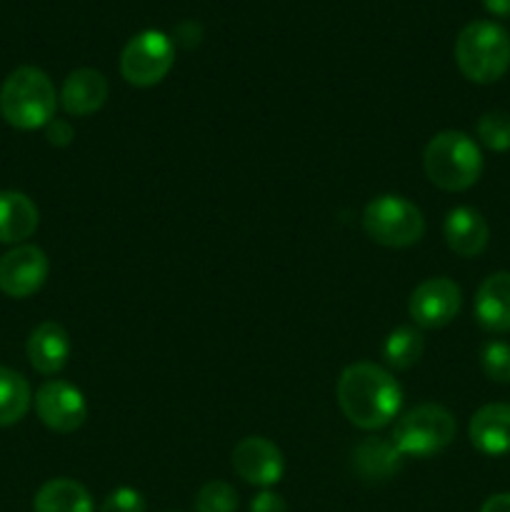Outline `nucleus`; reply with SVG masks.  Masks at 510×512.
<instances>
[{"instance_id": "obj_1", "label": "nucleus", "mask_w": 510, "mask_h": 512, "mask_svg": "<svg viewBox=\"0 0 510 512\" xmlns=\"http://www.w3.org/2000/svg\"><path fill=\"white\" fill-rule=\"evenodd\" d=\"M335 398L350 425L360 430H380L398 418L403 388L383 365L363 360L340 373Z\"/></svg>"}, {"instance_id": "obj_2", "label": "nucleus", "mask_w": 510, "mask_h": 512, "mask_svg": "<svg viewBox=\"0 0 510 512\" xmlns=\"http://www.w3.org/2000/svg\"><path fill=\"white\" fill-rule=\"evenodd\" d=\"M58 93L53 80L35 65L15 68L0 85V115L18 130L45 128L55 118Z\"/></svg>"}, {"instance_id": "obj_3", "label": "nucleus", "mask_w": 510, "mask_h": 512, "mask_svg": "<svg viewBox=\"0 0 510 512\" xmlns=\"http://www.w3.org/2000/svg\"><path fill=\"white\" fill-rule=\"evenodd\" d=\"M423 170L435 188L463 193L478 183L483 173V153L470 135L460 130H443L425 145Z\"/></svg>"}, {"instance_id": "obj_4", "label": "nucleus", "mask_w": 510, "mask_h": 512, "mask_svg": "<svg viewBox=\"0 0 510 512\" xmlns=\"http://www.w3.org/2000/svg\"><path fill=\"white\" fill-rule=\"evenodd\" d=\"M455 63L470 83H495L510 68V35L493 20H473L455 38Z\"/></svg>"}, {"instance_id": "obj_5", "label": "nucleus", "mask_w": 510, "mask_h": 512, "mask_svg": "<svg viewBox=\"0 0 510 512\" xmlns=\"http://www.w3.org/2000/svg\"><path fill=\"white\" fill-rule=\"evenodd\" d=\"M453 413L438 403L415 405L395 420L390 440L403 453V458H430L448 448L455 438Z\"/></svg>"}, {"instance_id": "obj_6", "label": "nucleus", "mask_w": 510, "mask_h": 512, "mask_svg": "<svg viewBox=\"0 0 510 512\" xmlns=\"http://www.w3.org/2000/svg\"><path fill=\"white\" fill-rule=\"evenodd\" d=\"M363 230L385 248H410L425 235V218L403 195H378L363 210Z\"/></svg>"}, {"instance_id": "obj_7", "label": "nucleus", "mask_w": 510, "mask_h": 512, "mask_svg": "<svg viewBox=\"0 0 510 512\" xmlns=\"http://www.w3.org/2000/svg\"><path fill=\"white\" fill-rule=\"evenodd\" d=\"M175 63V45L160 30H143L125 43L120 53V75L135 88L158 85Z\"/></svg>"}, {"instance_id": "obj_8", "label": "nucleus", "mask_w": 510, "mask_h": 512, "mask_svg": "<svg viewBox=\"0 0 510 512\" xmlns=\"http://www.w3.org/2000/svg\"><path fill=\"white\" fill-rule=\"evenodd\" d=\"M40 423L53 433H75L88 420V403L75 385L65 380H48L33 398Z\"/></svg>"}, {"instance_id": "obj_9", "label": "nucleus", "mask_w": 510, "mask_h": 512, "mask_svg": "<svg viewBox=\"0 0 510 512\" xmlns=\"http://www.w3.org/2000/svg\"><path fill=\"white\" fill-rule=\"evenodd\" d=\"M463 305V295L455 280L428 278L410 293L408 313L418 328L438 330L453 323Z\"/></svg>"}, {"instance_id": "obj_10", "label": "nucleus", "mask_w": 510, "mask_h": 512, "mask_svg": "<svg viewBox=\"0 0 510 512\" xmlns=\"http://www.w3.org/2000/svg\"><path fill=\"white\" fill-rule=\"evenodd\" d=\"M48 273V255L38 245H15L0 258V290L15 300L30 298L43 288Z\"/></svg>"}, {"instance_id": "obj_11", "label": "nucleus", "mask_w": 510, "mask_h": 512, "mask_svg": "<svg viewBox=\"0 0 510 512\" xmlns=\"http://www.w3.org/2000/svg\"><path fill=\"white\" fill-rule=\"evenodd\" d=\"M233 470L248 485L268 490L283 480L285 458L273 440L248 435L233 448Z\"/></svg>"}, {"instance_id": "obj_12", "label": "nucleus", "mask_w": 510, "mask_h": 512, "mask_svg": "<svg viewBox=\"0 0 510 512\" xmlns=\"http://www.w3.org/2000/svg\"><path fill=\"white\" fill-rule=\"evenodd\" d=\"M110 93L108 78L95 68H78L65 78L60 88V105L73 118H88L98 113Z\"/></svg>"}, {"instance_id": "obj_13", "label": "nucleus", "mask_w": 510, "mask_h": 512, "mask_svg": "<svg viewBox=\"0 0 510 512\" xmlns=\"http://www.w3.org/2000/svg\"><path fill=\"white\" fill-rule=\"evenodd\" d=\"M468 438L478 453L498 458L510 453V405L490 403L475 410L468 425Z\"/></svg>"}, {"instance_id": "obj_14", "label": "nucleus", "mask_w": 510, "mask_h": 512, "mask_svg": "<svg viewBox=\"0 0 510 512\" xmlns=\"http://www.w3.org/2000/svg\"><path fill=\"white\" fill-rule=\"evenodd\" d=\"M350 465L365 483H385L400 473L403 453L395 448L393 440L363 438L350 453Z\"/></svg>"}, {"instance_id": "obj_15", "label": "nucleus", "mask_w": 510, "mask_h": 512, "mask_svg": "<svg viewBox=\"0 0 510 512\" xmlns=\"http://www.w3.org/2000/svg\"><path fill=\"white\" fill-rule=\"evenodd\" d=\"M443 235L445 243H448V248L455 255H460V258H475V255H480L488 248L490 228L478 210L468 208V205H460V208H453L445 215Z\"/></svg>"}, {"instance_id": "obj_16", "label": "nucleus", "mask_w": 510, "mask_h": 512, "mask_svg": "<svg viewBox=\"0 0 510 512\" xmlns=\"http://www.w3.org/2000/svg\"><path fill=\"white\" fill-rule=\"evenodd\" d=\"M73 343L68 330L60 323L45 320L30 333L28 338V360L40 375H55L68 365Z\"/></svg>"}, {"instance_id": "obj_17", "label": "nucleus", "mask_w": 510, "mask_h": 512, "mask_svg": "<svg viewBox=\"0 0 510 512\" xmlns=\"http://www.w3.org/2000/svg\"><path fill=\"white\" fill-rule=\"evenodd\" d=\"M475 320L488 333H510V273H493L480 283Z\"/></svg>"}, {"instance_id": "obj_18", "label": "nucleus", "mask_w": 510, "mask_h": 512, "mask_svg": "<svg viewBox=\"0 0 510 512\" xmlns=\"http://www.w3.org/2000/svg\"><path fill=\"white\" fill-rule=\"evenodd\" d=\"M40 213L33 200L18 190H0V243L15 245L38 230Z\"/></svg>"}, {"instance_id": "obj_19", "label": "nucleus", "mask_w": 510, "mask_h": 512, "mask_svg": "<svg viewBox=\"0 0 510 512\" xmlns=\"http://www.w3.org/2000/svg\"><path fill=\"white\" fill-rule=\"evenodd\" d=\"M35 512H93V498L78 480L55 478L40 485L33 498Z\"/></svg>"}, {"instance_id": "obj_20", "label": "nucleus", "mask_w": 510, "mask_h": 512, "mask_svg": "<svg viewBox=\"0 0 510 512\" xmlns=\"http://www.w3.org/2000/svg\"><path fill=\"white\" fill-rule=\"evenodd\" d=\"M33 403L28 380L15 370L0 365V428L20 423Z\"/></svg>"}, {"instance_id": "obj_21", "label": "nucleus", "mask_w": 510, "mask_h": 512, "mask_svg": "<svg viewBox=\"0 0 510 512\" xmlns=\"http://www.w3.org/2000/svg\"><path fill=\"white\" fill-rule=\"evenodd\" d=\"M423 350H425L423 333L403 325V328H395L393 333L385 338L383 358L390 368L410 370L420 358H423Z\"/></svg>"}, {"instance_id": "obj_22", "label": "nucleus", "mask_w": 510, "mask_h": 512, "mask_svg": "<svg viewBox=\"0 0 510 512\" xmlns=\"http://www.w3.org/2000/svg\"><path fill=\"white\" fill-rule=\"evenodd\" d=\"M475 133H478L480 143L495 153L510 150V113L508 110H490L478 120Z\"/></svg>"}, {"instance_id": "obj_23", "label": "nucleus", "mask_w": 510, "mask_h": 512, "mask_svg": "<svg viewBox=\"0 0 510 512\" xmlns=\"http://www.w3.org/2000/svg\"><path fill=\"white\" fill-rule=\"evenodd\" d=\"M195 512H235L238 510V493L225 480H210L195 495Z\"/></svg>"}, {"instance_id": "obj_24", "label": "nucleus", "mask_w": 510, "mask_h": 512, "mask_svg": "<svg viewBox=\"0 0 510 512\" xmlns=\"http://www.w3.org/2000/svg\"><path fill=\"white\" fill-rule=\"evenodd\" d=\"M480 368L493 383H510V345L500 340L485 345L480 350Z\"/></svg>"}, {"instance_id": "obj_25", "label": "nucleus", "mask_w": 510, "mask_h": 512, "mask_svg": "<svg viewBox=\"0 0 510 512\" xmlns=\"http://www.w3.org/2000/svg\"><path fill=\"white\" fill-rule=\"evenodd\" d=\"M100 512H145V498L135 488H118L103 500Z\"/></svg>"}, {"instance_id": "obj_26", "label": "nucleus", "mask_w": 510, "mask_h": 512, "mask_svg": "<svg viewBox=\"0 0 510 512\" xmlns=\"http://www.w3.org/2000/svg\"><path fill=\"white\" fill-rule=\"evenodd\" d=\"M45 138H48V143L55 145V148H68L75 138V130L68 120L53 118L45 125Z\"/></svg>"}, {"instance_id": "obj_27", "label": "nucleus", "mask_w": 510, "mask_h": 512, "mask_svg": "<svg viewBox=\"0 0 510 512\" xmlns=\"http://www.w3.org/2000/svg\"><path fill=\"white\" fill-rule=\"evenodd\" d=\"M250 512H288V503L283 500V495L263 490L250 500Z\"/></svg>"}, {"instance_id": "obj_28", "label": "nucleus", "mask_w": 510, "mask_h": 512, "mask_svg": "<svg viewBox=\"0 0 510 512\" xmlns=\"http://www.w3.org/2000/svg\"><path fill=\"white\" fill-rule=\"evenodd\" d=\"M480 512H510V493H498L490 495L483 503Z\"/></svg>"}, {"instance_id": "obj_29", "label": "nucleus", "mask_w": 510, "mask_h": 512, "mask_svg": "<svg viewBox=\"0 0 510 512\" xmlns=\"http://www.w3.org/2000/svg\"><path fill=\"white\" fill-rule=\"evenodd\" d=\"M483 5L493 15H500V18H508L510 15V0H483Z\"/></svg>"}]
</instances>
